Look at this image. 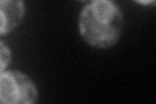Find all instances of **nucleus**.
Instances as JSON below:
<instances>
[{"label":"nucleus","mask_w":156,"mask_h":104,"mask_svg":"<svg viewBox=\"0 0 156 104\" xmlns=\"http://www.w3.org/2000/svg\"><path fill=\"white\" fill-rule=\"evenodd\" d=\"M122 26V13L113 0H92L80 14L82 38L98 48L113 46L119 41Z\"/></svg>","instance_id":"f257e3e1"},{"label":"nucleus","mask_w":156,"mask_h":104,"mask_svg":"<svg viewBox=\"0 0 156 104\" xmlns=\"http://www.w3.org/2000/svg\"><path fill=\"white\" fill-rule=\"evenodd\" d=\"M38 100V90L31 78L16 70L0 73V103L29 104Z\"/></svg>","instance_id":"f03ea898"},{"label":"nucleus","mask_w":156,"mask_h":104,"mask_svg":"<svg viewBox=\"0 0 156 104\" xmlns=\"http://www.w3.org/2000/svg\"><path fill=\"white\" fill-rule=\"evenodd\" d=\"M25 14L23 0H0V35L14 30Z\"/></svg>","instance_id":"7ed1b4c3"},{"label":"nucleus","mask_w":156,"mask_h":104,"mask_svg":"<svg viewBox=\"0 0 156 104\" xmlns=\"http://www.w3.org/2000/svg\"><path fill=\"white\" fill-rule=\"evenodd\" d=\"M11 59H12L11 49H9L3 42H0V73L4 72V69L9 65Z\"/></svg>","instance_id":"20e7f679"},{"label":"nucleus","mask_w":156,"mask_h":104,"mask_svg":"<svg viewBox=\"0 0 156 104\" xmlns=\"http://www.w3.org/2000/svg\"><path fill=\"white\" fill-rule=\"evenodd\" d=\"M134 2L142 4V5H152L155 3V0H134Z\"/></svg>","instance_id":"39448f33"},{"label":"nucleus","mask_w":156,"mask_h":104,"mask_svg":"<svg viewBox=\"0 0 156 104\" xmlns=\"http://www.w3.org/2000/svg\"><path fill=\"white\" fill-rule=\"evenodd\" d=\"M81 2H85V0H81Z\"/></svg>","instance_id":"423d86ee"}]
</instances>
